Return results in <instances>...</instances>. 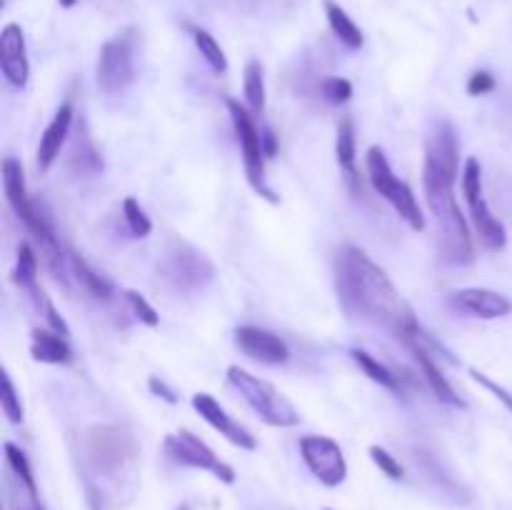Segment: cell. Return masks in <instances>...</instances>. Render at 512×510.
<instances>
[{
	"label": "cell",
	"instance_id": "cell-11",
	"mask_svg": "<svg viewBox=\"0 0 512 510\" xmlns=\"http://www.w3.org/2000/svg\"><path fill=\"white\" fill-rule=\"evenodd\" d=\"M235 345L243 350L248 358L263 365H285L290 360L288 343L273 330L258 328V325H240L235 330Z\"/></svg>",
	"mask_w": 512,
	"mask_h": 510
},
{
	"label": "cell",
	"instance_id": "cell-2",
	"mask_svg": "<svg viewBox=\"0 0 512 510\" xmlns=\"http://www.w3.org/2000/svg\"><path fill=\"white\" fill-rule=\"evenodd\" d=\"M460 170V140L453 123L440 120L425 140L423 193L438 228L440 258L450 265H468L475 260V243L468 218L455 198V180Z\"/></svg>",
	"mask_w": 512,
	"mask_h": 510
},
{
	"label": "cell",
	"instance_id": "cell-30",
	"mask_svg": "<svg viewBox=\"0 0 512 510\" xmlns=\"http://www.w3.org/2000/svg\"><path fill=\"white\" fill-rule=\"evenodd\" d=\"M0 383H3V390H0V405H3V413L8 418V423L20 425L23 423V403H20V395L15 390L13 380H10L8 370L0 373Z\"/></svg>",
	"mask_w": 512,
	"mask_h": 510
},
{
	"label": "cell",
	"instance_id": "cell-24",
	"mask_svg": "<svg viewBox=\"0 0 512 510\" xmlns=\"http://www.w3.org/2000/svg\"><path fill=\"white\" fill-rule=\"evenodd\" d=\"M243 98L245 105L253 115H263L265 110V73L260 60H250L245 65V78H243Z\"/></svg>",
	"mask_w": 512,
	"mask_h": 510
},
{
	"label": "cell",
	"instance_id": "cell-22",
	"mask_svg": "<svg viewBox=\"0 0 512 510\" xmlns=\"http://www.w3.org/2000/svg\"><path fill=\"white\" fill-rule=\"evenodd\" d=\"M70 273H73V278L78 280L80 288H83L88 295H93V298L108 300L110 295H113V285H110V280L103 278L100 273H95V270L75 253H70Z\"/></svg>",
	"mask_w": 512,
	"mask_h": 510
},
{
	"label": "cell",
	"instance_id": "cell-13",
	"mask_svg": "<svg viewBox=\"0 0 512 510\" xmlns=\"http://www.w3.org/2000/svg\"><path fill=\"white\" fill-rule=\"evenodd\" d=\"M448 305L458 313L480 320H498L512 313V300L490 288H463L455 290L448 298Z\"/></svg>",
	"mask_w": 512,
	"mask_h": 510
},
{
	"label": "cell",
	"instance_id": "cell-20",
	"mask_svg": "<svg viewBox=\"0 0 512 510\" xmlns=\"http://www.w3.org/2000/svg\"><path fill=\"white\" fill-rule=\"evenodd\" d=\"M325 15H328V25L333 30L335 38L345 45L348 50H360L365 45V35L363 30L355 25V20L340 8L338 3L333 0H325Z\"/></svg>",
	"mask_w": 512,
	"mask_h": 510
},
{
	"label": "cell",
	"instance_id": "cell-28",
	"mask_svg": "<svg viewBox=\"0 0 512 510\" xmlns=\"http://www.w3.org/2000/svg\"><path fill=\"white\" fill-rule=\"evenodd\" d=\"M73 165H78V170L83 175H95L103 170V158H100V153L95 150L93 140L88 138V133H80V138L75 140Z\"/></svg>",
	"mask_w": 512,
	"mask_h": 510
},
{
	"label": "cell",
	"instance_id": "cell-19",
	"mask_svg": "<svg viewBox=\"0 0 512 510\" xmlns=\"http://www.w3.org/2000/svg\"><path fill=\"white\" fill-rule=\"evenodd\" d=\"M30 355L38 363L48 365H68L73 360L68 338H63V335H58L50 328H35L30 333Z\"/></svg>",
	"mask_w": 512,
	"mask_h": 510
},
{
	"label": "cell",
	"instance_id": "cell-15",
	"mask_svg": "<svg viewBox=\"0 0 512 510\" xmlns=\"http://www.w3.org/2000/svg\"><path fill=\"white\" fill-rule=\"evenodd\" d=\"M428 345H430V340H428V335H425V330H423V335H420V338H415V340H410L405 348H408L410 353L415 355V360H418V365H420V373H423L425 383L430 385V390L435 393V398L443 400V403H448V405H453V408H465L463 398L455 393L453 385H450L448 378L443 375V370L438 368V363H435L433 355H430Z\"/></svg>",
	"mask_w": 512,
	"mask_h": 510
},
{
	"label": "cell",
	"instance_id": "cell-33",
	"mask_svg": "<svg viewBox=\"0 0 512 510\" xmlns=\"http://www.w3.org/2000/svg\"><path fill=\"white\" fill-rule=\"evenodd\" d=\"M370 458H373V463L378 465L380 470H383L385 475H388L390 480H403L405 478V468L403 463H400L398 458H395L393 453H388L385 448H380V445H370Z\"/></svg>",
	"mask_w": 512,
	"mask_h": 510
},
{
	"label": "cell",
	"instance_id": "cell-10",
	"mask_svg": "<svg viewBox=\"0 0 512 510\" xmlns=\"http://www.w3.org/2000/svg\"><path fill=\"white\" fill-rule=\"evenodd\" d=\"M300 458L325 488H338L348 478V460L340 445L328 435H303Z\"/></svg>",
	"mask_w": 512,
	"mask_h": 510
},
{
	"label": "cell",
	"instance_id": "cell-32",
	"mask_svg": "<svg viewBox=\"0 0 512 510\" xmlns=\"http://www.w3.org/2000/svg\"><path fill=\"white\" fill-rule=\"evenodd\" d=\"M320 93L330 105H345L353 98V83L348 78H325Z\"/></svg>",
	"mask_w": 512,
	"mask_h": 510
},
{
	"label": "cell",
	"instance_id": "cell-6",
	"mask_svg": "<svg viewBox=\"0 0 512 510\" xmlns=\"http://www.w3.org/2000/svg\"><path fill=\"white\" fill-rule=\"evenodd\" d=\"M230 120H233L235 138H238L240 150H243V165L245 175H248V183L260 198H265L268 203H280V198L275 195V190L270 188L268 180H265V153H263V135H260L258 125H255V115L250 113L245 105H240V100H228Z\"/></svg>",
	"mask_w": 512,
	"mask_h": 510
},
{
	"label": "cell",
	"instance_id": "cell-35",
	"mask_svg": "<svg viewBox=\"0 0 512 510\" xmlns=\"http://www.w3.org/2000/svg\"><path fill=\"white\" fill-rule=\"evenodd\" d=\"M495 75L488 73V70H475L473 75H470L468 80V93L473 95V98H480V95H488L495 90Z\"/></svg>",
	"mask_w": 512,
	"mask_h": 510
},
{
	"label": "cell",
	"instance_id": "cell-31",
	"mask_svg": "<svg viewBox=\"0 0 512 510\" xmlns=\"http://www.w3.org/2000/svg\"><path fill=\"white\" fill-rule=\"evenodd\" d=\"M125 300H128L130 310H133L135 318H138L140 323L148 325V328H158L160 325L158 310H155L153 305H150L148 300L138 293V290H128V293H125Z\"/></svg>",
	"mask_w": 512,
	"mask_h": 510
},
{
	"label": "cell",
	"instance_id": "cell-18",
	"mask_svg": "<svg viewBox=\"0 0 512 510\" xmlns=\"http://www.w3.org/2000/svg\"><path fill=\"white\" fill-rule=\"evenodd\" d=\"M470 220H473L475 235H478L480 245L490 253H500L508 245V230H505L503 220L490 210L485 200L470 205Z\"/></svg>",
	"mask_w": 512,
	"mask_h": 510
},
{
	"label": "cell",
	"instance_id": "cell-37",
	"mask_svg": "<svg viewBox=\"0 0 512 510\" xmlns=\"http://www.w3.org/2000/svg\"><path fill=\"white\" fill-rule=\"evenodd\" d=\"M260 135H263L265 158H275V155H278V135L273 133V128H263L260 130Z\"/></svg>",
	"mask_w": 512,
	"mask_h": 510
},
{
	"label": "cell",
	"instance_id": "cell-21",
	"mask_svg": "<svg viewBox=\"0 0 512 510\" xmlns=\"http://www.w3.org/2000/svg\"><path fill=\"white\" fill-rule=\"evenodd\" d=\"M350 358H353V363L358 365V368L363 370L373 383H378L380 388H388L393 390V393H400V390H403V385H400V375H395L388 365L380 363L378 358H373L368 350L353 348L350 350Z\"/></svg>",
	"mask_w": 512,
	"mask_h": 510
},
{
	"label": "cell",
	"instance_id": "cell-7",
	"mask_svg": "<svg viewBox=\"0 0 512 510\" xmlns=\"http://www.w3.org/2000/svg\"><path fill=\"white\" fill-rule=\"evenodd\" d=\"M135 30L128 28L100 45L95 78L98 88L108 95L125 93L135 80Z\"/></svg>",
	"mask_w": 512,
	"mask_h": 510
},
{
	"label": "cell",
	"instance_id": "cell-25",
	"mask_svg": "<svg viewBox=\"0 0 512 510\" xmlns=\"http://www.w3.org/2000/svg\"><path fill=\"white\" fill-rule=\"evenodd\" d=\"M193 40H195V48H198V53L203 55V60L210 65V68L215 70V73H218V75L228 73V58H225L220 43L213 38V35L208 33V30L195 28L193 30Z\"/></svg>",
	"mask_w": 512,
	"mask_h": 510
},
{
	"label": "cell",
	"instance_id": "cell-8",
	"mask_svg": "<svg viewBox=\"0 0 512 510\" xmlns=\"http://www.w3.org/2000/svg\"><path fill=\"white\" fill-rule=\"evenodd\" d=\"M160 275L170 288L180 290V293H193V290L205 288L215 278V268L208 255L178 240L165 253L163 263H160Z\"/></svg>",
	"mask_w": 512,
	"mask_h": 510
},
{
	"label": "cell",
	"instance_id": "cell-16",
	"mask_svg": "<svg viewBox=\"0 0 512 510\" xmlns=\"http://www.w3.org/2000/svg\"><path fill=\"white\" fill-rule=\"evenodd\" d=\"M73 120H75V110L70 103H63L58 108V113L53 115V120L48 123V128L43 130L40 135V143H38V153H35V163L43 173H48L53 168V163L58 160L60 150H63L65 140H68L70 128H73Z\"/></svg>",
	"mask_w": 512,
	"mask_h": 510
},
{
	"label": "cell",
	"instance_id": "cell-12",
	"mask_svg": "<svg viewBox=\"0 0 512 510\" xmlns=\"http://www.w3.org/2000/svg\"><path fill=\"white\" fill-rule=\"evenodd\" d=\"M190 403H193V408L198 410L200 418H203L210 428L218 430L225 440H230L235 448H240V450L258 448V440H255V435L250 433L248 428H243L240 423H235V420L228 415V410H225L223 405H220L210 393H195Z\"/></svg>",
	"mask_w": 512,
	"mask_h": 510
},
{
	"label": "cell",
	"instance_id": "cell-23",
	"mask_svg": "<svg viewBox=\"0 0 512 510\" xmlns=\"http://www.w3.org/2000/svg\"><path fill=\"white\" fill-rule=\"evenodd\" d=\"M38 268H40L38 253H35V248L28 243V240H23V243L18 245L13 283L20 285L23 290H28V293H35V290H38Z\"/></svg>",
	"mask_w": 512,
	"mask_h": 510
},
{
	"label": "cell",
	"instance_id": "cell-1",
	"mask_svg": "<svg viewBox=\"0 0 512 510\" xmlns=\"http://www.w3.org/2000/svg\"><path fill=\"white\" fill-rule=\"evenodd\" d=\"M335 293L348 318L375 325L398 343L408 345L423 335L413 305L400 295L390 275L355 245H345L335 258Z\"/></svg>",
	"mask_w": 512,
	"mask_h": 510
},
{
	"label": "cell",
	"instance_id": "cell-5",
	"mask_svg": "<svg viewBox=\"0 0 512 510\" xmlns=\"http://www.w3.org/2000/svg\"><path fill=\"white\" fill-rule=\"evenodd\" d=\"M365 165H368V178H370V185L375 188V193H378L380 198L388 200V203L393 205L395 213L400 215V220H405L415 233H423L425 230L423 208H420L413 188L393 173L383 148L373 145V148L368 150V155H365Z\"/></svg>",
	"mask_w": 512,
	"mask_h": 510
},
{
	"label": "cell",
	"instance_id": "cell-34",
	"mask_svg": "<svg viewBox=\"0 0 512 510\" xmlns=\"http://www.w3.org/2000/svg\"><path fill=\"white\" fill-rule=\"evenodd\" d=\"M470 375H473V378L478 380V383L483 385L485 390H490V393H493L495 398H498L500 403H503L505 408H508L510 413H512V393H508V390H505L503 385H498V383H495L493 378H488V375H485L483 370H478V368H470Z\"/></svg>",
	"mask_w": 512,
	"mask_h": 510
},
{
	"label": "cell",
	"instance_id": "cell-29",
	"mask_svg": "<svg viewBox=\"0 0 512 510\" xmlns=\"http://www.w3.org/2000/svg\"><path fill=\"white\" fill-rule=\"evenodd\" d=\"M123 220L133 238H148L153 233V220L145 215V210L140 208V203L135 198L123 200Z\"/></svg>",
	"mask_w": 512,
	"mask_h": 510
},
{
	"label": "cell",
	"instance_id": "cell-27",
	"mask_svg": "<svg viewBox=\"0 0 512 510\" xmlns=\"http://www.w3.org/2000/svg\"><path fill=\"white\" fill-rule=\"evenodd\" d=\"M460 185H463V198L465 203L475 205L483 198V165L478 158H468L463 165V173H460Z\"/></svg>",
	"mask_w": 512,
	"mask_h": 510
},
{
	"label": "cell",
	"instance_id": "cell-17",
	"mask_svg": "<svg viewBox=\"0 0 512 510\" xmlns=\"http://www.w3.org/2000/svg\"><path fill=\"white\" fill-rule=\"evenodd\" d=\"M335 158H338L340 173H343L345 183L350 185V190L358 195H363V183H360L358 175V148H355V125L350 115H345L338 123V133H335Z\"/></svg>",
	"mask_w": 512,
	"mask_h": 510
},
{
	"label": "cell",
	"instance_id": "cell-14",
	"mask_svg": "<svg viewBox=\"0 0 512 510\" xmlns=\"http://www.w3.org/2000/svg\"><path fill=\"white\" fill-rule=\"evenodd\" d=\"M0 70L13 88L23 90L30 80L28 50H25V35L18 23H8L0 33Z\"/></svg>",
	"mask_w": 512,
	"mask_h": 510
},
{
	"label": "cell",
	"instance_id": "cell-3",
	"mask_svg": "<svg viewBox=\"0 0 512 510\" xmlns=\"http://www.w3.org/2000/svg\"><path fill=\"white\" fill-rule=\"evenodd\" d=\"M83 460L90 473L110 488H120L128 478H133L138 463L140 445L133 433L120 425H93L80 440Z\"/></svg>",
	"mask_w": 512,
	"mask_h": 510
},
{
	"label": "cell",
	"instance_id": "cell-39",
	"mask_svg": "<svg viewBox=\"0 0 512 510\" xmlns=\"http://www.w3.org/2000/svg\"><path fill=\"white\" fill-rule=\"evenodd\" d=\"M325 510H330V508H325Z\"/></svg>",
	"mask_w": 512,
	"mask_h": 510
},
{
	"label": "cell",
	"instance_id": "cell-26",
	"mask_svg": "<svg viewBox=\"0 0 512 510\" xmlns=\"http://www.w3.org/2000/svg\"><path fill=\"white\" fill-rule=\"evenodd\" d=\"M3 453H5V465H8L10 475H15L20 483L28 485L30 490H35V493H38V483H35L33 465H30L28 455H25L15 443H5Z\"/></svg>",
	"mask_w": 512,
	"mask_h": 510
},
{
	"label": "cell",
	"instance_id": "cell-38",
	"mask_svg": "<svg viewBox=\"0 0 512 510\" xmlns=\"http://www.w3.org/2000/svg\"><path fill=\"white\" fill-rule=\"evenodd\" d=\"M60 5H63V8H73L75 3H78V0H58Z\"/></svg>",
	"mask_w": 512,
	"mask_h": 510
},
{
	"label": "cell",
	"instance_id": "cell-9",
	"mask_svg": "<svg viewBox=\"0 0 512 510\" xmlns=\"http://www.w3.org/2000/svg\"><path fill=\"white\" fill-rule=\"evenodd\" d=\"M165 455L173 460L175 465H183V468H195V470H208L215 478L223 480L225 485L235 483V470L228 463L218 458L213 453L205 440H200L198 435L190 433V430H178V433H170L165 438Z\"/></svg>",
	"mask_w": 512,
	"mask_h": 510
},
{
	"label": "cell",
	"instance_id": "cell-4",
	"mask_svg": "<svg viewBox=\"0 0 512 510\" xmlns=\"http://www.w3.org/2000/svg\"><path fill=\"white\" fill-rule=\"evenodd\" d=\"M228 383L243 395L245 403L255 410L260 420L270 428H295L300 425L303 415L300 410L275 388L268 380L258 378L250 370L240 368V365H230L228 368Z\"/></svg>",
	"mask_w": 512,
	"mask_h": 510
},
{
	"label": "cell",
	"instance_id": "cell-36",
	"mask_svg": "<svg viewBox=\"0 0 512 510\" xmlns=\"http://www.w3.org/2000/svg\"><path fill=\"white\" fill-rule=\"evenodd\" d=\"M148 388H150V393L153 395H158V398H163L165 403H170V405H175L178 403V395H175V390L170 388L168 383H165V380H160V378H150L148 380Z\"/></svg>",
	"mask_w": 512,
	"mask_h": 510
}]
</instances>
